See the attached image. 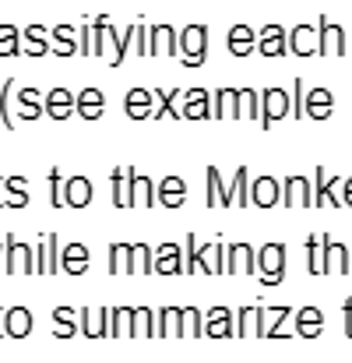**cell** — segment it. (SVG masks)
Returning a JSON list of instances; mask_svg holds the SVG:
<instances>
[{
  "mask_svg": "<svg viewBox=\"0 0 352 363\" xmlns=\"http://www.w3.org/2000/svg\"><path fill=\"white\" fill-rule=\"evenodd\" d=\"M134 332V307L110 311V339H127Z\"/></svg>",
  "mask_w": 352,
  "mask_h": 363,
  "instance_id": "ab89813d",
  "label": "cell"
},
{
  "mask_svg": "<svg viewBox=\"0 0 352 363\" xmlns=\"http://www.w3.org/2000/svg\"><path fill=\"white\" fill-rule=\"evenodd\" d=\"M4 205H11V208H28L25 177H7V180H4Z\"/></svg>",
  "mask_w": 352,
  "mask_h": 363,
  "instance_id": "b9f144b4",
  "label": "cell"
},
{
  "mask_svg": "<svg viewBox=\"0 0 352 363\" xmlns=\"http://www.w3.org/2000/svg\"><path fill=\"white\" fill-rule=\"evenodd\" d=\"M78 318H81V335L85 339H110V307H81L78 311Z\"/></svg>",
  "mask_w": 352,
  "mask_h": 363,
  "instance_id": "9a60e30c",
  "label": "cell"
},
{
  "mask_svg": "<svg viewBox=\"0 0 352 363\" xmlns=\"http://www.w3.org/2000/svg\"><path fill=\"white\" fill-rule=\"evenodd\" d=\"M180 53V35L173 25H152L148 28V57H176Z\"/></svg>",
  "mask_w": 352,
  "mask_h": 363,
  "instance_id": "8992f818",
  "label": "cell"
},
{
  "mask_svg": "<svg viewBox=\"0 0 352 363\" xmlns=\"http://www.w3.org/2000/svg\"><path fill=\"white\" fill-rule=\"evenodd\" d=\"M324 272L328 275H349L352 272V250L346 243L331 240L328 233H324Z\"/></svg>",
  "mask_w": 352,
  "mask_h": 363,
  "instance_id": "4fadbf2b",
  "label": "cell"
},
{
  "mask_svg": "<svg viewBox=\"0 0 352 363\" xmlns=\"http://www.w3.org/2000/svg\"><path fill=\"white\" fill-rule=\"evenodd\" d=\"M155 272L159 275H183V254L176 243H162L155 250Z\"/></svg>",
  "mask_w": 352,
  "mask_h": 363,
  "instance_id": "83f0119b",
  "label": "cell"
},
{
  "mask_svg": "<svg viewBox=\"0 0 352 363\" xmlns=\"http://www.w3.org/2000/svg\"><path fill=\"white\" fill-rule=\"evenodd\" d=\"M130 254H134V243H110V272L113 275L130 272Z\"/></svg>",
  "mask_w": 352,
  "mask_h": 363,
  "instance_id": "ee69618b",
  "label": "cell"
},
{
  "mask_svg": "<svg viewBox=\"0 0 352 363\" xmlns=\"http://www.w3.org/2000/svg\"><path fill=\"white\" fill-rule=\"evenodd\" d=\"M110 180H113V208H130V166L127 169L117 166Z\"/></svg>",
  "mask_w": 352,
  "mask_h": 363,
  "instance_id": "f35d334b",
  "label": "cell"
},
{
  "mask_svg": "<svg viewBox=\"0 0 352 363\" xmlns=\"http://www.w3.org/2000/svg\"><path fill=\"white\" fill-rule=\"evenodd\" d=\"M159 96L155 92H148V89H130L127 92V99H123V110H127V117L130 121H152V103H155Z\"/></svg>",
  "mask_w": 352,
  "mask_h": 363,
  "instance_id": "d6986e66",
  "label": "cell"
},
{
  "mask_svg": "<svg viewBox=\"0 0 352 363\" xmlns=\"http://www.w3.org/2000/svg\"><path fill=\"white\" fill-rule=\"evenodd\" d=\"M50 43H53V53H57V57H74V53H81V46H78V28H71V25L50 28Z\"/></svg>",
  "mask_w": 352,
  "mask_h": 363,
  "instance_id": "484cf974",
  "label": "cell"
},
{
  "mask_svg": "<svg viewBox=\"0 0 352 363\" xmlns=\"http://www.w3.org/2000/svg\"><path fill=\"white\" fill-rule=\"evenodd\" d=\"M198 250H201V243H198V237L191 233V237H187V254H183V275L198 272Z\"/></svg>",
  "mask_w": 352,
  "mask_h": 363,
  "instance_id": "11a10c76",
  "label": "cell"
},
{
  "mask_svg": "<svg viewBox=\"0 0 352 363\" xmlns=\"http://www.w3.org/2000/svg\"><path fill=\"white\" fill-rule=\"evenodd\" d=\"M205 335L208 339H229V335H236L233 311L229 307H212L208 318H205Z\"/></svg>",
  "mask_w": 352,
  "mask_h": 363,
  "instance_id": "ffe728a7",
  "label": "cell"
},
{
  "mask_svg": "<svg viewBox=\"0 0 352 363\" xmlns=\"http://www.w3.org/2000/svg\"><path fill=\"white\" fill-rule=\"evenodd\" d=\"M71 113H78V96H71L67 89H53V92L46 96V117L64 123Z\"/></svg>",
  "mask_w": 352,
  "mask_h": 363,
  "instance_id": "e0dca14e",
  "label": "cell"
},
{
  "mask_svg": "<svg viewBox=\"0 0 352 363\" xmlns=\"http://www.w3.org/2000/svg\"><path fill=\"white\" fill-rule=\"evenodd\" d=\"M226 46H229L233 57H250L257 50V35H254L250 25H233L229 35H226Z\"/></svg>",
  "mask_w": 352,
  "mask_h": 363,
  "instance_id": "d4e9b609",
  "label": "cell"
},
{
  "mask_svg": "<svg viewBox=\"0 0 352 363\" xmlns=\"http://www.w3.org/2000/svg\"><path fill=\"white\" fill-rule=\"evenodd\" d=\"M78 46H81V57H96V28L89 21L78 25Z\"/></svg>",
  "mask_w": 352,
  "mask_h": 363,
  "instance_id": "f5cc1de1",
  "label": "cell"
},
{
  "mask_svg": "<svg viewBox=\"0 0 352 363\" xmlns=\"http://www.w3.org/2000/svg\"><path fill=\"white\" fill-rule=\"evenodd\" d=\"M282 205L285 208H314V180L285 177L282 180Z\"/></svg>",
  "mask_w": 352,
  "mask_h": 363,
  "instance_id": "5b68a950",
  "label": "cell"
},
{
  "mask_svg": "<svg viewBox=\"0 0 352 363\" xmlns=\"http://www.w3.org/2000/svg\"><path fill=\"white\" fill-rule=\"evenodd\" d=\"M342 314H346V335L352 339V300H346V303H342Z\"/></svg>",
  "mask_w": 352,
  "mask_h": 363,
  "instance_id": "6f0895ef",
  "label": "cell"
},
{
  "mask_svg": "<svg viewBox=\"0 0 352 363\" xmlns=\"http://www.w3.org/2000/svg\"><path fill=\"white\" fill-rule=\"evenodd\" d=\"M293 113V96L285 89H264L261 92V127L268 130L271 123H278L282 117Z\"/></svg>",
  "mask_w": 352,
  "mask_h": 363,
  "instance_id": "3957f363",
  "label": "cell"
},
{
  "mask_svg": "<svg viewBox=\"0 0 352 363\" xmlns=\"http://www.w3.org/2000/svg\"><path fill=\"white\" fill-rule=\"evenodd\" d=\"M307 272L310 275H328L324 272V233L307 237Z\"/></svg>",
  "mask_w": 352,
  "mask_h": 363,
  "instance_id": "74e56055",
  "label": "cell"
},
{
  "mask_svg": "<svg viewBox=\"0 0 352 363\" xmlns=\"http://www.w3.org/2000/svg\"><path fill=\"white\" fill-rule=\"evenodd\" d=\"M257 275V250L250 243H233L229 247V257H226V275Z\"/></svg>",
  "mask_w": 352,
  "mask_h": 363,
  "instance_id": "2e32d148",
  "label": "cell"
},
{
  "mask_svg": "<svg viewBox=\"0 0 352 363\" xmlns=\"http://www.w3.org/2000/svg\"><path fill=\"white\" fill-rule=\"evenodd\" d=\"M21 53V28L0 25V57H18Z\"/></svg>",
  "mask_w": 352,
  "mask_h": 363,
  "instance_id": "7dc6e473",
  "label": "cell"
},
{
  "mask_svg": "<svg viewBox=\"0 0 352 363\" xmlns=\"http://www.w3.org/2000/svg\"><path fill=\"white\" fill-rule=\"evenodd\" d=\"M92 198H96V187H92L89 177L67 180V208H85V205H92Z\"/></svg>",
  "mask_w": 352,
  "mask_h": 363,
  "instance_id": "1f68e13d",
  "label": "cell"
},
{
  "mask_svg": "<svg viewBox=\"0 0 352 363\" xmlns=\"http://www.w3.org/2000/svg\"><path fill=\"white\" fill-rule=\"evenodd\" d=\"M233 191H236V205L239 208L250 205V173H246V166H239L233 173Z\"/></svg>",
  "mask_w": 352,
  "mask_h": 363,
  "instance_id": "681fc988",
  "label": "cell"
},
{
  "mask_svg": "<svg viewBox=\"0 0 352 363\" xmlns=\"http://www.w3.org/2000/svg\"><path fill=\"white\" fill-rule=\"evenodd\" d=\"M71 318H78V311H71V307H57V311H53V321H57V325H53V335H57V339H74L78 328H74Z\"/></svg>",
  "mask_w": 352,
  "mask_h": 363,
  "instance_id": "bcb514c9",
  "label": "cell"
},
{
  "mask_svg": "<svg viewBox=\"0 0 352 363\" xmlns=\"http://www.w3.org/2000/svg\"><path fill=\"white\" fill-rule=\"evenodd\" d=\"M155 311L152 307H134V332L130 339H155Z\"/></svg>",
  "mask_w": 352,
  "mask_h": 363,
  "instance_id": "60d3db41",
  "label": "cell"
},
{
  "mask_svg": "<svg viewBox=\"0 0 352 363\" xmlns=\"http://www.w3.org/2000/svg\"><path fill=\"white\" fill-rule=\"evenodd\" d=\"M11 92H14V82L7 78L4 85H0V123L7 127V130H14L18 123H14V113H11V106H7V99H11Z\"/></svg>",
  "mask_w": 352,
  "mask_h": 363,
  "instance_id": "f907efd6",
  "label": "cell"
},
{
  "mask_svg": "<svg viewBox=\"0 0 352 363\" xmlns=\"http://www.w3.org/2000/svg\"><path fill=\"white\" fill-rule=\"evenodd\" d=\"M289 53H296V57H314V53H321V28H314V25H296V28L289 32Z\"/></svg>",
  "mask_w": 352,
  "mask_h": 363,
  "instance_id": "30bf717a",
  "label": "cell"
},
{
  "mask_svg": "<svg viewBox=\"0 0 352 363\" xmlns=\"http://www.w3.org/2000/svg\"><path fill=\"white\" fill-rule=\"evenodd\" d=\"M317 28H321V57H346V28L342 25H335L328 14H321V21H317Z\"/></svg>",
  "mask_w": 352,
  "mask_h": 363,
  "instance_id": "52a82bcc",
  "label": "cell"
},
{
  "mask_svg": "<svg viewBox=\"0 0 352 363\" xmlns=\"http://www.w3.org/2000/svg\"><path fill=\"white\" fill-rule=\"evenodd\" d=\"M130 272H134V275H148V272H155V250H148V243H134Z\"/></svg>",
  "mask_w": 352,
  "mask_h": 363,
  "instance_id": "7bdbcfd3",
  "label": "cell"
},
{
  "mask_svg": "<svg viewBox=\"0 0 352 363\" xmlns=\"http://www.w3.org/2000/svg\"><path fill=\"white\" fill-rule=\"evenodd\" d=\"M331 110H335V96L328 92V89H310L307 92V117L317 123H324L331 117Z\"/></svg>",
  "mask_w": 352,
  "mask_h": 363,
  "instance_id": "cb8c5ba5",
  "label": "cell"
},
{
  "mask_svg": "<svg viewBox=\"0 0 352 363\" xmlns=\"http://www.w3.org/2000/svg\"><path fill=\"white\" fill-rule=\"evenodd\" d=\"M324 332V314L317 311V307H303V311H296V335H303V339H317Z\"/></svg>",
  "mask_w": 352,
  "mask_h": 363,
  "instance_id": "d6a6232c",
  "label": "cell"
},
{
  "mask_svg": "<svg viewBox=\"0 0 352 363\" xmlns=\"http://www.w3.org/2000/svg\"><path fill=\"white\" fill-rule=\"evenodd\" d=\"M180 57L183 67H201L208 60V25H187L180 32Z\"/></svg>",
  "mask_w": 352,
  "mask_h": 363,
  "instance_id": "6da1fadb",
  "label": "cell"
},
{
  "mask_svg": "<svg viewBox=\"0 0 352 363\" xmlns=\"http://www.w3.org/2000/svg\"><path fill=\"white\" fill-rule=\"evenodd\" d=\"M342 187H346V205H352V177L349 180H342Z\"/></svg>",
  "mask_w": 352,
  "mask_h": 363,
  "instance_id": "680465c9",
  "label": "cell"
},
{
  "mask_svg": "<svg viewBox=\"0 0 352 363\" xmlns=\"http://www.w3.org/2000/svg\"><path fill=\"white\" fill-rule=\"evenodd\" d=\"M0 208H4V173H0Z\"/></svg>",
  "mask_w": 352,
  "mask_h": 363,
  "instance_id": "94428289",
  "label": "cell"
},
{
  "mask_svg": "<svg viewBox=\"0 0 352 363\" xmlns=\"http://www.w3.org/2000/svg\"><path fill=\"white\" fill-rule=\"evenodd\" d=\"M282 201V180H275V177H257V180H250V205H257V208H275Z\"/></svg>",
  "mask_w": 352,
  "mask_h": 363,
  "instance_id": "8fae6325",
  "label": "cell"
},
{
  "mask_svg": "<svg viewBox=\"0 0 352 363\" xmlns=\"http://www.w3.org/2000/svg\"><path fill=\"white\" fill-rule=\"evenodd\" d=\"M106 113V96L99 92V89H85L81 96H78V117L81 121H99Z\"/></svg>",
  "mask_w": 352,
  "mask_h": 363,
  "instance_id": "4dcf8cb0",
  "label": "cell"
},
{
  "mask_svg": "<svg viewBox=\"0 0 352 363\" xmlns=\"http://www.w3.org/2000/svg\"><path fill=\"white\" fill-rule=\"evenodd\" d=\"M183 335H194V339L205 335V321H201L198 307H183Z\"/></svg>",
  "mask_w": 352,
  "mask_h": 363,
  "instance_id": "816d5d0a",
  "label": "cell"
},
{
  "mask_svg": "<svg viewBox=\"0 0 352 363\" xmlns=\"http://www.w3.org/2000/svg\"><path fill=\"white\" fill-rule=\"evenodd\" d=\"M239 121H261V92L239 89Z\"/></svg>",
  "mask_w": 352,
  "mask_h": 363,
  "instance_id": "f6af8a7d",
  "label": "cell"
},
{
  "mask_svg": "<svg viewBox=\"0 0 352 363\" xmlns=\"http://www.w3.org/2000/svg\"><path fill=\"white\" fill-rule=\"evenodd\" d=\"M205 117H212V92L205 89L183 92V121H205Z\"/></svg>",
  "mask_w": 352,
  "mask_h": 363,
  "instance_id": "7402d4cb",
  "label": "cell"
},
{
  "mask_svg": "<svg viewBox=\"0 0 352 363\" xmlns=\"http://www.w3.org/2000/svg\"><path fill=\"white\" fill-rule=\"evenodd\" d=\"M339 184H342V180L328 177L324 166H317V173H314V205H317V208H321V205L346 208V198H339Z\"/></svg>",
  "mask_w": 352,
  "mask_h": 363,
  "instance_id": "ba28073f",
  "label": "cell"
},
{
  "mask_svg": "<svg viewBox=\"0 0 352 363\" xmlns=\"http://www.w3.org/2000/svg\"><path fill=\"white\" fill-rule=\"evenodd\" d=\"M4 321H7V339H25L32 332V311L28 307H7Z\"/></svg>",
  "mask_w": 352,
  "mask_h": 363,
  "instance_id": "e575fe53",
  "label": "cell"
},
{
  "mask_svg": "<svg viewBox=\"0 0 352 363\" xmlns=\"http://www.w3.org/2000/svg\"><path fill=\"white\" fill-rule=\"evenodd\" d=\"M159 198L155 184L148 177H141L134 166H130V208H152V201Z\"/></svg>",
  "mask_w": 352,
  "mask_h": 363,
  "instance_id": "603a6c76",
  "label": "cell"
},
{
  "mask_svg": "<svg viewBox=\"0 0 352 363\" xmlns=\"http://www.w3.org/2000/svg\"><path fill=\"white\" fill-rule=\"evenodd\" d=\"M0 339H7V325H4V307H0Z\"/></svg>",
  "mask_w": 352,
  "mask_h": 363,
  "instance_id": "91938a15",
  "label": "cell"
},
{
  "mask_svg": "<svg viewBox=\"0 0 352 363\" xmlns=\"http://www.w3.org/2000/svg\"><path fill=\"white\" fill-rule=\"evenodd\" d=\"M60 268L67 275H85L89 272V247L85 243H67L60 254Z\"/></svg>",
  "mask_w": 352,
  "mask_h": 363,
  "instance_id": "f546056e",
  "label": "cell"
},
{
  "mask_svg": "<svg viewBox=\"0 0 352 363\" xmlns=\"http://www.w3.org/2000/svg\"><path fill=\"white\" fill-rule=\"evenodd\" d=\"M134 53L137 57H148V25L137 21V35H134Z\"/></svg>",
  "mask_w": 352,
  "mask_h": 363,
  "instance_id": "9f6ffc18",
  "label": "cell"
},
{
  "mask_svg": "<svg viewBox=\"0 0 352 363\" xmlns=\"http://www.w3.org/2000/svg\"><path fill=\"white\" fill-rule=\"evenodd\" d=\"M50 205L53 208H64L67 205V184H64L60 169H50Z\"/></svg>",
  "mask_w": 352,
  "mask_h": 363,
  "instance_id": "c3c4849f",
  "label": "cell"
},
{
  "mask_svg": "<svg viewBox=\"0 0 352 363\" xmlns=\"http://www.w3.org/2000/svg\"><path fill=\"white\" fill-rule=\"evenodd\" d=\"M257 50L261 57H285L289 53V32L282 25H264L257 35Z\"/></svg>",
  "mask_w": 352,
  "mask_h": 363,
  "instance_id": "5bb4252c",
  "label": "cell"
},
{
  "mask_svg": "<svg viewBox=\"0 0 352 363\" xmlns=\"http://www.w3.org/2000/svg\"><path fill=\"white\" fill-rule=\"evenodd\" d=\"M236 335L239 339H250V335H261V328H264V307H243L239 314H236Z\"/></svg>",
  "mask_w": 352,
  "mask_h": 363,
  "instance_id": "d590c367",
  "label": "cell"
},
{
  "mask_svg": "<svg viewBox=\"0 0 352 363\" xmlns=\"http://www.w3.org/2000/svg\"><path fill=\"white\" fill-rule=\"evenodd\" d=\"M7 272H18V275H35V250L28 243L14 240L7 233Z\"/></svg>",
  "mask_w": 352,
  "mask_h": 363,
  "instance_id": "9c48e42d",
  "label": "cell"
},
{
  "mask_svg": "<svg viewBox=\"0 0 352 363\" xmlns=\"http://www.w3.org/2000/svg\"><path fill=\"white\" fill-rule=\"evenodd\" d=\"M212 121H239V89L212 92Z\"/></svg>",
  "mask_w": 352,
  "mask_h": 363,
  "instance_id": "ac0fdd59",
  "label": "cell"
},
{
  "mask_svg": "<svg viewBox=\"0 0 352 363\" xmlns=\"http://www.w3.org/2000/svg\"><path fill=\"white\" fill-rule=\"evenodd\" d=\"M183 201H187V180H180V177L159 180V205L162 208H180Z\"/></svg>",
  "mask_w": 352,
  "mask_h": 363,
  "instance_id": "4316f807",
  "label": "cell"
},
{
  "mask_svg": "<svg viewBox=\"0 0 352 363\" xmlns=\"http://www.w3.org/2000/svg\"><path fill=\"white\" fill-rule=\"evenodd\" d=\"M257 279L264 286H278L285 279V243H264L257 250Z\"/></svg>",
  "mask_w": 352,
  "mask_h": 363,
  "instance_id": "7a4b0ae2",
  "label": "cell"
},
{
  "mask_svg": "<svg viewBox=\"0 0 352 363\" xmlns=\"http://www.w3.org/2000/svg\"><path fill=\"white\" fill-rule=\"evenodd\" d=\"M159 96V103H155V110H152V121H162V117H176V121H183V92H155Z\"/></svg>",
  "mask_w": 352,
  "mask_h": 363,
  "instance_id": "836d02e7",
  "label": "cell"
},
{
  "mask_svg": "<svg viewBox=\"0 0 352 363\" xmlns=\"http://www.w3.org/2000/svg\"><path fill=\"white\" fill-rule=\"evenodd\" d=\"M205 177H208V180H205V205H208V208H233L236 191H233V184L222 180L219 166H208Z\"/></svg>",
  "mask_w": 352,
  "mask_h": 363,
  "instance_id": "277c9868",
  "label": "cell"
},
{
  "mask_svg": "<svg viewBox=\"0 0 352 363\" xmlns=\"http://www.w3.org/2000/svg\"><path fill=\"white\" fill-rule=\"evenodd\" d=\"M180 339L183 335V307H162L159 311V325H155V339Z\"/></svg>",
  "mask_w": 352,
  "mask_h": 363,
  "instance_id": "f1b7e54d",
  "label": "cell"
},
{
  "mask_svg": "<svg viewBox=\"0 0 352 363\" xmlns=\"http://www.w3.org/2000/svg\"><path fill=\"white\" fill-rule=\"evenodd\" d=\"M21 53H28V57H46V53H53L50 28H42V25H28V28L21 32Z\"/></svg>",
  "mask_w": 352,
  "mask_h": 363,
  "instance_id": "44dd1931",
  "label": "cell"
},
{
  "mask_svg": "<svg viewBox=\"0 0 352 363\" xmlns=\"http://www.w3.org/2000/svg\"><path fill=\"white\" fill-rule=\"evenodd\" d=\"M60 237L57 233H46L42 243L35 247V272L39 275H53V272H60Z\"/></svg>",
  "mask_w": 352,
  "mask_h": 363,
  "instance_id": "7c38bea8",
  "label": "cell"
},
{
  "mask_svg": "<svg viewBox=\"0 0 352 363\" xmlns=\"http://www.w3.org/2000/svg\"><path fill=\"white\" fill-rule=\"evenodd\" d=\"M14 99H18V117H21V121H39V117L46 113V106L39 103V92H35V89H21Z\"/></svg>",
  "mask_w": 352,
  "mask_h": 363,
  "instance_id": "8d00e7d4",
  "label": "cell"
},
{
  "mask_svg": "<svg viewBox=\"0 0 352 363\" xmlns=\"http://www.w3.org/2000/svg\"><path fill=\"white\" fill-rule=\"evenodd\" d=\"M293 117L300 121V117H307V85L296 78L293 82Z\"/></svg>",
  "mask_w": 352,
  "mask_h": 363,
  "instance_id": "db71d44e",
  "label": "cell"
}]
</instances>
